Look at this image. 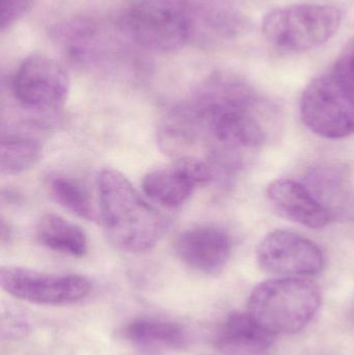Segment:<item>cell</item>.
I'll return each mask as SVG.
<instances>
[{"instance_id": "obj_1", "label": "cell", "mask_w": 354, "mask_h": 355, "mask_svg": "<svg viewBox=\"0 0 354 355\" xmlns=\"http://www.w3.org/2000/svg\"><path fill=\"white\" fill-rule=\"evenodd\" d=\"M261 99L245 79L220 72L206 79L185 105L182 116L227 151L263 145L266 131L258 112Z\"/></svg>"}, {"instance_id": "obj_2", "label": "cell", "mask_w": 354, "mask_h": 355, "mask_svg": "<svg viewBox=\"0 0 354 355\" xmlns=\"http://www.w3.org/2000/svg\"><path fill=\"white\" fill-rule=\"evenodd\" d=\"M100 218L109 241L123 252H147L166 230L163 216L145 202L118 171H102L98 179Z\"/></svg>"}, {"instance_id": "obj_3", "label": "cell", "mask_w": 354, "mask_h": 355, "mask_svg": "<svg viewBox=\"0 0 354 355\" xmlns=\"http://www.w3.org/2000/svg\"><path fill=\"white\" fill-rule=\"evenodd\" d=\"M118 27L136 45L154 51L181 49L197 37L185 0H134L121 12Z\"/></svg>"}, {"instance_id": "obj_4", "label": "cell", "mask_w": 354, "mask_h": 355, "mask_svg": "<svg viewBox=\"0 0 354 355\" xmlns=\"http://www.w3.org/2000/svg\"><path fill=\"white\" fill-rule=\"evenodd\" d=\"M321 304L319 288L303 277H282L258 285L247 302V312L272 335L305 329Z\"/></svg>"}, {"instance_id": "obj_5", "label": "cell", "mask_w": 354, "mask_h": 355, "mask_svg": "<svg viewBox=\"0 0 354 355\" xmlns=\"http://www.w3.org/2000/svg\"><path fill=\"white\" fill-rule=\"evenodd\" d=\"M342 19L338 6L292 4L267 12L262 22V33L276 49L301 53L330 41L340 28Z\"/></svg>"}, {"instance_id": "obj_6", "label": "cell", "mask_w": 354, "mask_h": 355, "mask_svg": "<svg viewBox=\"0 0 354 355\" xmlns=\"http://www.w3.org/2000/svg\"><path fill=\"white\" fill-rule=\"evenodd\" d=\"M301 114L318 137L339 139L354 133V99L332 73L308 85L301 95Z\"/></svg>"}, {"instance_id": "obj_7", "label": "cell", "mask_w": 354, "mask_h": 355, "mask_svg": "<svg viewBox=\"0 0 354 355\" xmlns=\"http://www.w3.org/2000/svg\"><path fill=\"white\" fill-rule=\"evenodd\" d=\"M0 285L12 297L39 306L76 304L91 291V283L82 275L41 272L15 266L1 267Z\"/></svg>"}, {"instance_id": "obj_8", "label": "cell", "mask_w": 354, "mask_h": 355, "mask_svg": "<svg viewBox=\"0 0 354 355\" xmlns=\"http://www.w3.org/2000/svg\"><path fill=\"white\" fill-rule=\"evenodd\" d=\"M70 92L68 71L54 58L35 54L17 70L14 94L23 107L39 112H55L66 103Z\"/></svg>"}, {"instance_id": "obj_9", "label": "cell", "mask_w": 354, "mask_h": 355, "mask_svg": "<svg viewBox=\"0 0 354 355\" xmlns=\"http://www.w3.org/2000/svg\"><path fill=\"white\" fill-rule=\"evenodd\" d=\"M257 260L263 270L290 277L317 275L324 265V254L315 242L282 230L272 232L260 242Z\"/></svg>"}, {"instance_id": "obj_10", "label": "cell", "mask_w": 354, "mask_h": 355, "mask_svg": "<svg viewBox=\"0 0 354 355\" xmlns=\"http://www.w3.org/2000/svg\"><path fill=\"white\" fill-rule=\"evenodd\" d=\"M175 252L185 265L197 272L215 275L230 260L232 243L226 232L211 225H197L180 234Z\"/></svg>"}, {"instance_id": "obj_11", "label": "cell", "mask_w": 354, "mask_h": 355, "mask_svg": "<svg viewBox=\"0 0 354 355\" xmlns=\"http://www.w3.org/2000/svg\"><path fill=\"white\" fill-rule=\"evenodd\" d=\"M267 196L282 216L310 229L326 227L332 219L328 209L299 182L276 180L268 186Z\"/></svg>"}, {"instance_id": "obj_12", "label": "cell", "mask_w": 354, "mask_h": 355, "mask_svg": "<svg viewBox=\"0 0 354 355\" xmlns=\"http://www.w3.org/2000/svg\"><path fill=\"white\" fill-rule=\"evenodd\" d=\"M274 342V335L266 331L249 312H234L220 325L215 337L218 349L230 355L265 354Z\"/></svg>"}, {"instance_id": "obj_13", "label": "cell", "mask_w": 354, "mask_h": 355, "mask_svg": "<svg viewBox=\"0 0 354 355\" xmlns=\"http://www.w3.org/2000/svg\"><path fill=\"white\" fill-rule=\"evenodd\" d=\"M197 187L178 160L170 168L149 173L143 181L145 194L168 208H177L186 202Z\"/></svg>"}, {"instance_id": "obj_14", "label": "cell", "mask_w": 354, "mask_h": 355, "mask_svg": "<svg viewBox=\"0 0 354 355\" xmlns=\"http://www.w3.org/2000/svg\"><path fill=\"white\" fill-rule=\"evenodd\" d=\"M37 238L48 250L81 258L87 252V237L76 223L55 214H46L37 225Z\"/></svg>"}, {"instance_id": "obj_15", "label": "cell", "mask_w": 354, "mask_h": 355, "mask_svg": "<svg viewBox=\"0 0 354 355\" xmlns=\"http://www.w3.org/2000/svg\"><path fill=\"white\" fill-rule=\"evenodd\" d=\"M125 339L145 347L182 349L188 344V335L182 325L160 319H137L123 329Z\"/></svg>"}, {"instance_id": "obj_16", "label": "cell", "mask_w": 354, "mask_h": 355, "mask_svg": "<svg viewBox=\"0 0 354 355\" xmlns=\"http://www.w3.org/2000/svg\"><path fill=\"white\" fill-rule=\"evenodd\" d=\"M48 187L54 200L73 214L87 220L99 218L91 193L80 182L66 176L52 177Z\"/></svg>"}, {"instance_id": "obj_17", "label": "cell", "mask_w": 354, "mask_h": 355, "mask_svg": "<svg viewBox=\"0 0 354 355\" xmlns=\"http://www.w3.org/2000/svg\"><path fill=\"white\" fill-rule=\"evenodd\" d=\"M39 143L29 137H8L0 146V171L2 176H18L30 170L41 159Z\"/></svg>"}, {"instance_id": "obj_18", "label": "cell", "mask_w": 354, "mask_h": 355, "mask_svg": "<svg viewBox=\"0 0 354 355\" xmlns=\"http://www.w3.org/2000/svg\"><path fill=\"white\" fill-rule=\"evenodd\" d=\"M307 187L328 209L333 217L335 211L345 204L348 192V181L343 171L328 166L313 171L308 177Z\"/></svg>"}, {"instance_id": "obj_19", "label": "cell", "mask_w": 354, "mask_h": 355, "mask_svg": "<svg viewBox=\"0 0 354 355\" xmlns=\"http://www.w3.org/2000/svg\"><path fill=\"white\" fill-rule=\"evenodd\" d=\"M330 73L354 99V37L346 44Z\"/></svg>"}, {"instance_id": "obj_20", "label": "cell", "mask_w": 354, "mask_h": 355, "mask_svg": "<svg viewBox=\"0 0 354 355\" xmlns=\"http://www.w3.org/2000/svg\"><path fill=\"white\" fill-rule=\"evenodd\" d=\"M33 0H1V29L10 27L22 18L30 8Z\"/></svg>"}, {"instance_id": "obj_21", "label": "cell", "mask_w": 354, "mask_h": 355, "mask_svg": "<svg viewBox=\"0 0 354 355\" xmlns=\"http://www.w3.org/2000/svg\"><path fill=\"white\" fill-rule=\"evenodd\" d=\"M1 322L2 337L8 339H20L30 331L28 323L16 314L2 317Z\"/></svg>"}]
</instances>
